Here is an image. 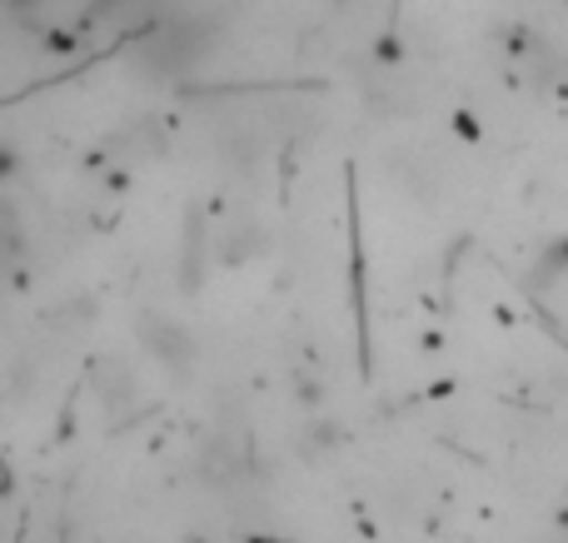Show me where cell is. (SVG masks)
Wrapping results in <instances>:
<instances>
[{"instance_id":"obj_1","label":"cell","mask_w":568,"mask_h":543,"mask_svg":"<svg viewBox=\"0 0 568 543\" xmlns=\"http://www.w3.org/2000/svg\"><path fill=\"white\" fill-rule=\"evenodd\" d=\"M140 339H145V349H150V355H155L165 369H185L190 359H195V339H190L180 325H170L165 315L145 319V335H140Z\"/></svg>"},{"instance_id":"obj_2","label":"cell","mask_w":568,"mask_h":543,"mask_svg":"<svg viewBox=\"0 0 568 543\" xmlns=\"http://www.w3.org/2000/svg\"><path fill=\"white\" fill-rule=\"evenodd\" d=\"M26 255V225L10 209V199H0V259H20Z\"/></svg>"}]
</instances>
